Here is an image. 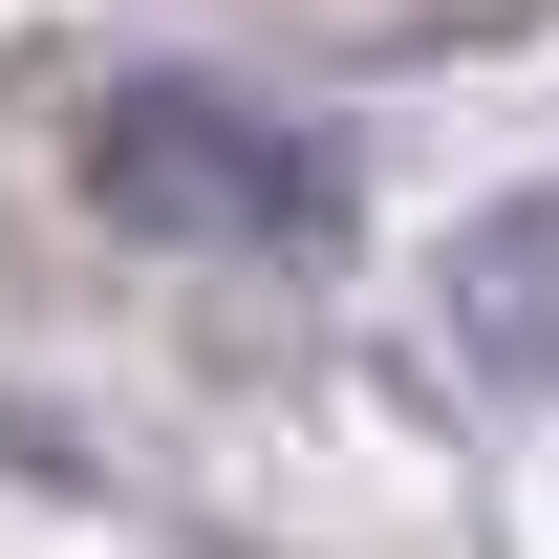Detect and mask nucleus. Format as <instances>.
Here are the masks:
<instances>
[{"label":"nucleus","instance_id":"1","mask_svg":"<svg viewBox=\"0 0 559 559\" xmlns=\"http://www.w3.org/2000/svg\"><path fill=\"white\" fill-rule=\"evenodd\" d=\"M86 194L130 215V237H173V259H323L345 237V173L280 130V108H215V86H108Z\"/></svg>","mask_w":559,"mask_h":559}]
</instances>
